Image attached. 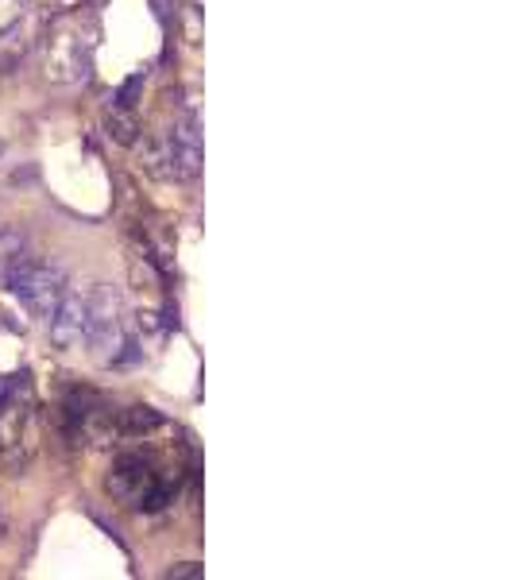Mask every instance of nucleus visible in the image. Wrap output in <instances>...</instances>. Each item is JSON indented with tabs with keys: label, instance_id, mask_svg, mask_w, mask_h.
I'll return each instance as SVG.
<instances>
[{
	"label": "nucleus",
	"instance_id": "9b49d317",
	"mask_svg": "<svg viewBox=\"0 0 514 580\" xmlns=\"http://www.w3.org/2000/svg\"><path fill=\"white\" fill-rule=\"evenodd\" d=\"M143 78H147V74H132V78H128V82L120 86V93H116L113 101H120V105H128V109H136V93H140V89H143Z\"/></svg>",
	"mask_w": 514,
	"mask_h": 580
},
{
	"label": "nucleus",
	"instance_id": "20e7f679",
	"mask_svg": "<svg viewBox=\"0 0 514 580\" xmlns=\"http://www.w3.org/2000/svg\"><path fill=\"white\" fill-rule=\"evenodd\" d=\"M4 283H8V294L20 298L35 318H51L55 306L62 302V294H66V275H62V267H58V263H47V260H35L31 252L24 260H16L8 267Z\"/></svg>",
	"mask_w": 514,
	"mask_h": 580
},
{
	"label": "nucleus",
	"instance_id": "f8f14e48",
	"mask_svg": "<svg viewBox=\"0 0 514 580\" xmlns=\"http://www.w3.org/2000/svg\"><path fill=\"white\" fill-rule=\"evenodd\" d=\"M194 577H201L198 561H182V565H171L167 569V580H194Z\"/></svg>",
	"mask_w": 514,
	"mask_h": 580
},
{
	"label": "nucleus",
	"instance_id": "f257e3e1",
	"mask_svg": "<svg viewBox=\"0 0 514 580\" xmlns=\"http://www.w3.org/2000/svg\"><path fill=\"white\" fill-rule=\"evenodd\" d=\"M43 39V74L47 82L70 86V82H86L89 66H93V47H97V20L86 8H70L58 12L47 28L39 31Z\"/></svg>",
	"mask_w": 514,
	"mask_h": 580
},
{
	"label": "nucleus",
	"instance_id": "6e6552de",
	"mask_svg": "<svg viewBox=\"0 0 514 580\" xmlns=\"http://www.w3.org/2000/svg\"><path fill=\"white\" fill-rule=\"evenodd\" d=\"M163 430V414L151 406H124L116 410V437H151Z\"/></svg>",
	"mask_w": 514,
	"mask_h": 580
},
{
	"label": "nucleus",
	"instance_id": "0eeeda50",
	"mask_svg": "<svg viewBox=\"0 0 514 580\" xmlns=\"http://www.w3.org/2000/svg\"><path fill=\"white\" fill-rule=\"evenodd\" d=\"M47 325H51V341H55L58 348L82 345V341H86V325H89V298L66 287V294H62V302L55 306V314L47 318Z\"/></svg>",
	"mask_w": 514,
	"mask_h": 580
},
{
	"label": "nucleus",
	"instance_id": "423d86ee",
	"mask_svg": "<svg viewBox=\"0 0 514 580\" xmlns=\"http://www.w3.org/2000/svg\"><path fill=\"white\" fill-rule=\"evenodd\" d=\"M39 16L31 8H20L8 24H0V70H16L24 58L31 55V47L39 43Z\"/></svg>",
	"mask_w": 514,
	"mask_h": 580
},
{
	"label": "nucleus",
	"instance_id": "1a4fd4ad",
	"mask_svg": "<svg viewBox=\"0 0 514 580\" xmlns=\"http://www.w3.org/2000/svg\"><path fill=\"white\" fill-rule=\"evenodd\" d=\"M105 132H109V140H116V144L132 147L140 140V116H136V109L113 101V105L105 109Z\"/></svg>",
	"mask_w": 514,
	"mask_h": 580
},
{
	"label": "nucleus",
	"instance_id": "39448f33",
	"mask_svg": "<svg viewBox=\"0 0 514 580\" xmlns=\"http://www.w3.org/2000/svg\"><path fill=\"white\" fill-rule=\"evenodd\" d=\"M35 403L24 376L0 395V457L8 468H24L35 453Z\"/></svg>",
	"mask_w": 514,
	"mask_h": 580
},
{
	"label": "nucleus",
	"instance_id": "f03ea898",
	"mask_svg": "<svg viewBox=\"0 0 514 580\" xmlns=\"http://www.w3.org/2000/svg\"><path fill=\"white\" fill-rule=\"evenodd\" d=\"M140 151V167L163 182H190L201 171V132H198V116L194 113H178L159 132L136 140Z\"/></svg>",
	"mask_w": 514,
	"mask_h": 580
},
{
	"label": "nucleus",
	"instance_id": "7ed1b4c3",
	"mask_svg": "<svg viewBox=\"0 0 514 580\" xmlns=\"http://www.w3.org/2000/svg\"><path fill=\"white\" fill-rule=\"evenodd\" d=\"M174 488H178V476H167L163 468L140 457V453H124L116 457L113 472L105 480V492L113 495L116 503L124 507H143V511H159L171 503Z\"/></svg>",
	"mask_w": 514,
	"mask_h": 580
},
{
	"label": "nucleus",
	"instance_id": "9d476101",
	"mask_svg": "<svg viewBox=\"0 0 514 580\" xmlns=\"http://www.w3.org/2000/svg\"><path fill=\"white\" fill-rule=\"evenodd\" d=\"M28 256V240L20 229H0V279L8 275V267Z\"/></svg>",
	"mask_w": 514,
	"mask_h": 580
}]
</instances>
